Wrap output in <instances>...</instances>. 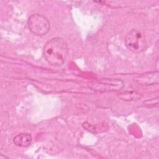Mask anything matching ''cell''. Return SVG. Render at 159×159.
<instances>
[{
    "label": "cell",
    "mask_w": 159,
    "mask_h": 159,
    "mask_svg": "<svg viewBox=\"0 0 159 159\" xmlns=\"http://www.w3.org/2000/svg\"><path fill=\"white\" fill-rule=\"evenodd\" d=\"M68 53L66 41L62 37H57L48 40L43 48V55L50 65L54 66L62 65Z\"/></svg>",
    "instance_id": "1"
},
{
    "label": "cell",
    "mask_w": 159,
    "mask_h": 159,
    "mask_svg": "<svg viewBox=\"0 0 159 159\" xmlns=\"http://www.w3.org/2000/svg\"><path fill=\"white\" fill-rule=\"evenodd\" d=\"M124 43L128 50L137 53L143 52L147 48L145 36L137 29H132L127 34Z\"/></svg>",
    "instance_id": "2"
},
{
    "label": "cell",
    "mask_w": 159,
    "mask_h": 159,
    "mask_svg": "<svg viewBox=\"0 0 159 159\" xmlns=\"http://www.w3.org/2000/svg\"><path fill=\"white\" fill-rule=\"evenodd\" d=\"M27 25L32 34L39 36L46 35L50 29V24L48 19L39 13L33 14L29 17Z\"/></svg>",
    "instance_id": "3"
},
{
    "label": "cell",
    "mask_w": 159,
    "mask_h": 159,
    "mask_svg": "<svg viewBox=\"0 0 159 159\" xmlns=\"http://www.w3.org/2000/svg\"><path fill=\"white\" fill-rule=\"evenodd\" d=\"M88 86L97 92H116L124 88V83L119 79L104 78L93 81L89 83Z\"/></svg>",
    "instance_id": "4"
},
{
    "label": "cell",
    "mask_w": 159,
    "mask_h": 159,
    "mask_svg": "<svg viewBox=\"0 0 159 159\" xmlns=\"http://www.w3.org/2000/svg\"><path fill=\"white\" fill-rule=\"evenodd\" d=\"M135 81L142 85H153L158 83V71L148 72L137 76Z\"/></svg>",
    "instance_id": "5"
},
{
    "label": "cell",
    "mask_w": 159,
    "mask_h": 159,
    "mask_svg": "<svg viewBox=\"0 0 159 159\" xmlns=\"http://www.w3.org/2000/svg\"><path fill=\"white\" fill-rule=\"evenodd\" d=\"M32 135L28 133H22L16 135L13 139V143L20 147H29L32 142Z\"/></svg>",
    "instance_id": "6"
},
{
    "label": "cell",
    "mask_w": 159,
    "mask_h": 159,
    "mask_svg": "<svg viewBox=\"0 0 159 159\" xmlns=\"http://www.w3.org/2000/svg\"><path fill=\"white\" fill-rule=\"evenodd\" d=\"M118 97L124 101H137L142 98V95L135 91H127L122 92L119 94Z\"/></svg>",
    "instance_id": "7"
}]
</instances>
